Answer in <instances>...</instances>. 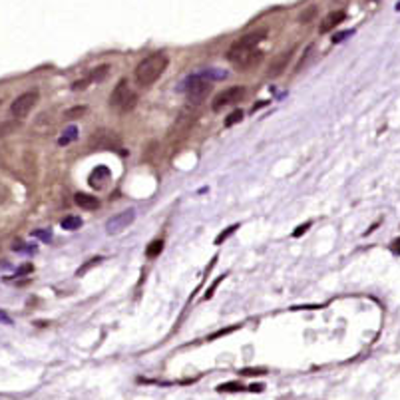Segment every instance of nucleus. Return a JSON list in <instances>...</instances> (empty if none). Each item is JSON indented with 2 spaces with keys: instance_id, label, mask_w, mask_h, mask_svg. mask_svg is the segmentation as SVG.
I'll use <instances>...</instances> for the list:
<instances>
[{
  "instance_id": "nucleus-8",
  "label": "nucleus",
  "mask_w": 400,
  "mask_h": 400,
  "mask_svg": "<svg viewBox=\"0 0 400 400\" xmlns=\"http://www.w3.org/2000/svg\"><path fill=\"white\" fill-rule=\"evenodd\" d=\"M90 146L96 150H112L116 146H120V140L114 132H108V130H102V132H96L92 138H90Z\"/></svg>"
},
{
  "instance_id": "nucleus-33",
  "label": "nucleus",
  "mask_w": 400,
  "mask_h": 400,
  "mask_svg": "<svg viewBox=\"0 0 400 400\" xmlns=\"http://www.w3.org/2000/svg\"><path fill=\"white\" fill-rule=\"evenodd\" d=\"M396 10H400V2H398V4H396Z\"/></svg>"
},
{
  "instance_id": "nucleus-30",
  "label": "nucleus",
  "mask_w": 400,
  "mask_h": 400,
  "mask_svg": "<svg viewBox=\"0 0 400 400\" xmlns=\"http://www.w3.org/2000/svg\"><path fill=\"white\" fill-rule=\"evenodd\" d=\"M263 388H265L263 384H251V386H249V390H251V392H261Z\"/></svg>"
},
{
  "instance_id": "nucleus-27",
  "label": "nucleus",
  "mask_w": 400,
  "mask_h": 400,
  "mask_svg": "<svg viewBox=\"0 0 400 400\" xmlns=\"http://www.w3.org/2000/svg\"><path fill=\"white\" fill-rule=\"evenodd\" d=\"M235 328H237V326H231V328H225V330H217V332H213V334H211L209 338L213 340V338H217V336H223V334H229V332H233Z\"/></svg>"
},
{
  "instance_id": "nucleus-32",
  "label": "nucleus",
  "mask_w": 400,
  "mask_h": 400,
  "mask_svg": "<svg viewBox=\"0 0 400 400\" xmlns=\"http://www.w3.org/2000/svg\"><path fill=\"white\" fill-rule=\"evenodd\" d=\"M0 319L4 320V322H8V324H10V319H8V317H6V315H4V313H0Z\"/></svg>"
},
{
  "instance_id": "nucleus-21",
  "label": "nucleus",
  "mask_w": 400,
  "mask_h": 400,
  "mask_svg": "<svg viewBox=\"0 0 400 400\" xmlns=\"http://www.w3.org/2000/svg\"><path fill=\"white\" fill-rule=\"evenodd\" d=\"M315 12H317V8H315V6H309V8H307V10H305V12L299 16V22H301V24H309V22H311V18L315 16Z\"/></svg>"
},
{
  "instance_id": "nucleus-15",
  "label": "nucleus",
  "mask_w": 400,
  "mask_h": 400,
  "mask_svg": "<svg viewBox=\"0 0 400 400\" xmlns=\"http://www.w3.org/2000/svg\"><path fill=\"white\" fill-rule=\"evenodd\" d=\"M76 138H78V128H76V126H70V128L64 132V136L58 140V144H60V146H68V144H72Z\"/></svg>"
},
{
  "instance_id": "nucleus-5",
  "label": "nucleus",
  "mask_w": 400,
  "mask_h": 400,
  "mask_svg": "<svg viewBox=\"0 0 400 400\" xmlns=\"http://www.w3.org/2000/svg\"><path fill=\"white\" fill-rule=\"evenodd\" d=\"M36 104H38V92H36V90L26 92V94L18 96V98L12 102V106H10V114H12L14 118L22 120V118H26V116L32 112V108H34Z\"/></svg>"
},
{
  "instance_id": "nucleus-28",
  "label": "nucleus",
  "mask_w": 400,
  "mask_h": 400,
  "mask_svg": "<svg viewBox=\"0 0 400 400\" xmlns=\"http://www.w3.org/2000/svg\"><path fill=\"white\" fill-rule=\"evenodd\" d=\"M221 279H223V277H219V279H217V281H215V283H213V285H211V287H209V291H207V293H205V299H211V295H213V291H215V287H217V285H219V283H221Z\"/></svg>"
},
{
  "instance_id": "nucleus-18",
  "label": "nucleus",
  "mask_w": 400,
  "mask_h": 400,
  "mask_svg": "<svg viewBox=\"0 0 400 400\" xmlns=\"http://www.w3.org/2000/svg\"><path fill=\"white\" fill-rule=\"evenodd\" d=\"M217 390L219 392H239L243 390V386H241V382H223L217 386Z\"/></svg>"
},
{
  "instance_id": "nucleus-12",
  "label": "nucleus",
  "mask_w": 400,
  "mask_h": 400,
  "mask_svg": "<svg viewBox=\"0 0 400 400\" xmlns=\"http://www.w3.org/2000/svg\"><path fill=\"white\" fill-rule=\"evenodd\" d=\"M74 201H76V205H78V207H82V209H86V211H92V209H98V205H100L98 197H94V195H90V193H76Z\"/></svg>"
},
{
  "instance_id": "nucleus-7",
  "label": "nucleus",
  "mask_w": 400,
  "mask_h": 400,
  "mask_svg": "<svg viewBox=\"0 0 400 400\" xmlns=\"http://www.w3.org/2000/svg\"><path fill=\"white\" fill-rule=\"evenodd\" d=\"M134 221H136V211H134V209H126V211L114 215L112 219H108V223H106V233H108V235H118V233H122L124 229H128Z\"/></svg>"
},
{
  "instance_id": "nucleus-10",
  "label": "nucleus",
  "mask_w": 400,
  "mask_h": 400,
  "mask_svg": "<svg viewBox=\"0 0 400 400\" xmlns=\"http://www.w3.org/2000/svg\"><path fill=\"white\" fill-rule=\"evenodd\" d=\"M291 58H293V50H287V52H281L279 56H275V58L271 60V66H269L267 76H269V78L281 76V74L287 70V64L291 62Z\"/></svg>"
},
{
  "instance_id": "nucleus-3",
  "label": "nucleus",
  "mask_w": 400,
  "mask_h": 400,
  "mask_svg": "<svg viewBox=\"0 0 400 400\" xmlns=\"http://www.w3.org/2000/svg\"><path fill=\"white\" fill-rule=\"evenodd\" d=\"M227 60L239 70H249L263 60V52L257 48H245V46L231 44V48L227 52Z\"/></svg>"
},
{
  "instance_id": "nucleus-2",
  "label": "nucleus",
  "mask_w": 400,
  "mask_h": 400,
  "mask_svg": "<svg viewBox=\"0 0 400 400\" xmlns=\"http://www.w3.org/2000/svg\"><path fill=\"white\" fill-rule=\"evenodd\" d=\"M136 104H138V94L130 88L128 80H120L110 94V108L116 110L118 114H128L136 108Z\"/></svg>"
},
{
  "instance_id": "nucleus-1",
  "label": "nucleus",
  "mask_w": 400,
  "mask_h": 400,
  "mask_svg": "<svg viewBox=\"0 0 400 400\" xmlns=\"http://www.w3.org/2000/svg\"><path fill=\"white\" fill-rule=\"evenodd\" d=\"M167 64H169V60L161 52L146 56L138 64V68H136V82L140 86H152V84H156L163 76V72L167 70Z\"/></svg>"
},
{
  "instance_id": "nucleus-29",
  "label": "nucleus",
  "mask_w": 400,
  "mask_h": 400,
  "mask_svg": "<svg viewBox=\"0 0 400 400\" xmlns=\"http://www.w3.org/2000/svg\"><path fill=\"white\" fill-rule=\"evenodd\" d=\"M32 265H24V267H20L18 271H16V275H24V273H32Z\"/></svg>"
},
{
  "instance_id": "nucleus-22",
  "label": "nucleus",
  "mask_w": 400,
  "mask_h": 400,
  "mask_svg": "<svg viewBox=\"0 0 400 400\" xmlns=\"http://www.w3.org/2000/svg\"><path fill=\"white\" fill-rule=\"evenodd\" d=\"M348 36H352V30L338 32V34H334V36H332V42H334V44H338V42H342V40H344V38H348Z\"/></svg>"
},
{
  "instance_id": "nucleus-9",
  "label": "nucleus",
  "mask_w": 400,
  "mask_h": 400,
  "mask_svg": "<svg viewBox=\"0 0 400 400\" xmlns=\"http://www.w3.org/2000/svg\"><path fill=\"white\" fill-rule=\"evenodd\" d=\"M108 72H110V66H108V64L98 66V68H94L88 76H84L82 80L74 82V84H72V90H86L90 84H98V82L104 80V78L108 76Z\"/></svg>"
},
{
  "instance_id": "nucleus-14",
  "label": "nucleus",
  "mask_w": 400,
  "mask_h": 400,
  "mask_svg": "<svg viewBox=\"0 0 400 400\" xmlns=\"http://www.w3.org/2000/svg\"><path fill=\"white\" fill-rule=\"evenodd\" d=\"M62 227H64L66 231H76V229H80L82 227V219L78 215H68V217L62 219Z\"/></svg>"
},
{
  "instance_id": "nucleus-13",
  "label": "nucleus",
  "mask_w": 400,
  "mask_h": 400,
  "mask_svg": "<svg viewBox=\"0 0 400 400\" xmlns=\"http://www.w3.org/2000/svg\"><path fill=\"white\" fill-rule=\"evenodd\" d=\"M102 177L110 179V169L104 167V165H100V167H96V169L92 171V175H90V185H92V187H102V181H100Z\"/></svg>"
},
{
  "instance_id": "nucleus-34",
  "label": "nucleus",
  "mask_w": 400,
  "mask_h": 400,
  "mask_svg": "<svg viewBox=\"0 0 400 400\" xmlns=\"http://www.w3.org/2000/svg\"><path fill=\"white\" fill-rule=\"evenodd\" d=\"M0 104H2V100H0Z\"/></svg>"
},
{
  "instance_id": "nucleus-4",
  "label": "nucleus",
  "mask_w": 400,
  "mask_h": 400,
  "mask_svg": "<svg viewBox=\"0 0 400 400\" xmlns=\"http://www.w3.org/2000/svg\"><path fill=\"white\" fill-rule=\"evenodd\" d=\"M211 80H207L203 74H193V76H189L185 84H183V90H185V96H187V100L189 102H193V104H199L201 100H205L207 98V94L211 92Z\"/></svg>"
},
{
  "instance_id": "nucleus-31",
  "label": "nucleus",
  "mask_w": 400,
  "mask_h": 400,
  "mask_svg": "<svg viewBox=\"0 0 400 400\" xmlns=\"http://www.w3.org/2000/svg\"><path fill=\"white\" fill-rule=\"evenodd\" d=\"M392 251H394V253H398V255H400V239H396V241H394V243H392Z\"/></svg>"
},
{
  "instance_id": "nucleus-19",
  "label": "nucleus",
  "mask_w": 400,
  "mask_h": 400,
  "mask_svg": "<svg viewBox=\"0 0 400 400\" xmlns=\"http://www.w3.org/2000/svg\"><path fill=\"white\" fill-rule=\"evenodd\" d=\"M241 120H243V112H241V110H235V112H231V114L227 116V120H225V128H231V126L239 124Z\"/></svg>"
},
{
  "instance_id": "nucleus-16",
  "label": "nucleus",
  "mask_w": 400,
  "mask_h": 400,
  "mask_svg": "<svg viewBox=\"0 0 400 400\" xmlns=\"http://www.w3.org/2000/svg\"><path fill=\"white\" fill-rule=\"evenodd\" d=\"M161 249H163V241H161V239L152 241V243H150V247H148V249H146V255H148V257H152V259H154V257H158V255H160V253H161Z\"/></svg>"
},
{
  "instance_id": "nucleus-24",
  "label": "nucleus",
  "mask_w": 400,
  "mask_h": 400,
  "mask_svg": "<svg viewBox=\"0 0 400 400\" xmlns=\"http://www.w3.org/2000/svg\"><path fill=\"white\" fill-rule=\"evenodd\" d=\"M241 374H245V376H251V374H265V368H243Z\"/></svg>"
},
{
  "instance_id": "nucleus-11",
  "label": "nucleus",
  "mask_w": 400,
  "mask_h": 400,
  "mask_svg": "<svg viewBox=\"0 0 400 400\" xmlns=\"http://www.w3.org/2000/svg\"><path fill=\"white\" fill-rule=\"evenodd\" d=\"M344 18H346V12H344V10H334V12L326 14V16L322 18V22H320L319 32H320V34H326V32H330V30H332V28H336L340 22H344Z\"/></svg>"
},
{
  "instance_id": "nucleus-25",
  "label": "nucleus",
  "mask_w": 400,
  "mask_h": 400,
  "mask_svg": "<svg viewBox=\"0 0 400 400\" xmlns=\"http://www.w3.org/2000/svg\"><path fill=\"white\" fill-rule=\"evenodd\" d=\"M309 227H311V223H309V221H307V223H303V225H299V227H297V229H295V233H293V237H301V235H303V233H305V231H307V229H309Z\"/></svg>"
},
{
  "instance_id": "nucleus-17",
  "label": "nucleus",
  "mask_w": 400,
  "mask_h": 400,
  "mask_svg": "<svg viewBox=\"0 0 400 400\" xmlns=\"http://www.w3.org/2000/svg\"><path fill=\"white\" fill-rule=\"evenodd\" d=\"M86 112H88V108H86V106H76V108L68 110V112L64 114V118H66V120H76V118H82Z\"/></svg>"
},
{
  "instance_id": "nucleus-20",
  "label": "nucleus",
  "mask_w": 400,
  "mask_h": 400,
  "mask_svg": "<svg viewBox=\"0 0 400 400\" xmlns=\"http://www.w3.org/2000/svg\"><path fill=\"white\" fill-rule=\"evenodd\" d=\"M237 229H239V225L235 223V225H231V227H229L227 231L219 233V235H217V239H215V245H221V243H223V241H225V239H229V237H231V235H233V233H235Z\"/></svg>"
},
{
  "instance_id": "nucleus-23",
  "label": "nucleus",
  "mask_w": 400,
  "mask_h": 400,
  "mask_svg": "<svg viewBox=\"0 0 400 400\" xmlns=\"http://www.w3.org/2000/svg\"><path fill=\"white\" fill-rule=\"evenodd\" d=\"M100 261H102V257H96V259H90V263H88V265H86V267H82V269H78V277H80V275H84V273H86V271H88V269H90V267H94V265H98V263H100Z\"/></svg>"
},
{
  "instance_id": "nucleus-26",
  "label": "nucleus",
  "mask_w": 400,
  "mask_h": 400,
  "mask_svg": "<svg viewBox=\"0 0 400 400\" xmlns=\"http://www.w3.org/2000/svg\"><path fill=\"white\" fill-rule=\"evenodd\" d=\"M32 235H34V237H40L42 241H50V239H52V233H50V231H34Z\"/></svg>"
},
{
  "instance_id": "nucleus-6",
  "label": "nucleus",
  "mask_w": 400,
  "mask_h": 400,
  "mask_svg": "<svg viewBox=\"0 0 400 400\" xmlns=\"http://www.w3.org/2000/svg\"><path fill=\"white\" fill-rule=\"evenodd\" d=\"M243 96H245V88H243V86L227 88V90H223L221 94L215 96V100H213V104H211V110H213V112H221L223 108L233 106L235 102H239Z\"/></svg>"
}]
</instances>
